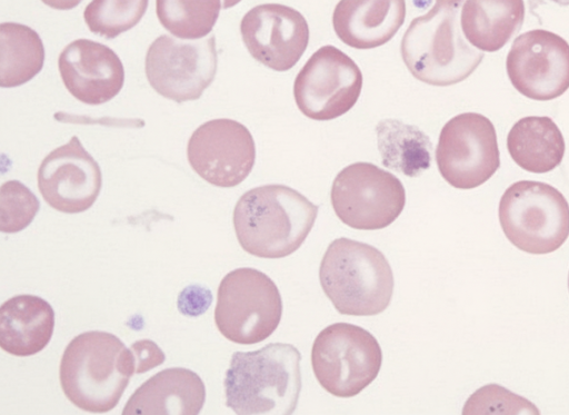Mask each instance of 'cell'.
I'll return each instance as SVG.
<instances>
[{"mask_svg":"<svg viewBox=\"0 0 569 415\" xmlns=\"http://www.w3.org/2000/svg\"><path fill=\"white\" fill-rule=\"evenodd\" d=\"M317 215L318 206L299 191L264 185L238 199L233 227L244 251L260 258H283L302 245Z\"/></svg>","mask_w":569,"mask_h":415,"instance_id":"cell-1","label":"cell"},{"mask_svg":"<svg viewBox=\"0 0 569 415\" xmlns=\"http://www.w3.org/2000/svg\"><path fill=\"white\" fill-rule=\"evenodd\" d=\"M465 0H436L415 18L401 43V58L411 75L431 86H451L467 79L485 53L462 34L460 11Z\"/></svg>","mask_w":569,"mask_h":415,"instance_id":"cell-2","label":"cell"},{"mask_svg":"<svg viewBox=\"0 0 569 415\" xmlns=\"http://www.w3.org/2000/svg\"><path fill=\"white\" fill-rule=\"evenodd\" d=\"M134 373L132 352L119 337L91 330L67 345L59 378L64 395L78 408L107 413L117 406Z\"/></svg>","mask_w":569,"mask_h":415,"instance_id":"cell-3","label":"cell"},{"mask_svg":"<svg viewBox=\"0 0 569 415\" xmlns=\"http://www.w3.org/2000/svg\"><path fill=\"white\" fill-rule=\"evenodd\" d=\"M300 360L287 343L233 353L223 382L226 405L239 415L292 414L301 391Z\"/></svg>","mask_w":569,"mask_h":415,"instance_id":"cell-4","label":"cell"},{"mask_svg":"<svg viewBox=\"0 0 569 415\" xmlns=\"http://www.w3.org/2000/svg\"><path fill=\"white\" fill-rule=\"evenodd\" d=\"M322 290L343 315L372 316L382 313L393 294V274L376 247L338 238L328 246L319 267Z\"/></svg>","mask_w":569,"mask_h":415,"instance_id":"cell-5","label":"cell"},{"mask_svg":"<svg viewBox=\"0 0 569 415\" xmlns=\"http://www.w3.org/2000/svg\"><path fill=\"white\" fill-rule=\"evenodd\" d=\"M498 216L507 239L529 254L552 253L569 236V204L546 182L520 180L510 185L500 198Z\"/></svg>","mask_w":569,"mask_h":415,"instance_id":"cell-6","label":"cell"},{"mask_svg":"<svg viewBox=\"0 0 569 415\" xmlns=\"http://www.w3.org/2000/svg\"><path fill=\"white\" fill-rule=\"evenodd\" d=\"M281 315L279 289L264 273L243 267L220 281L214 322L227 339L243 345L260 343L277 329Z\"/></svg>","mask_w":569,"mask_h":415,"instance_id":"cell-7","label":"cell"},{"mask_svg":"<svg viewBox=\"0 0 569 415\" xmlns=\"http://www.w3.org/2000/svg\"><path fill=\"white\" fill-rule=\"evenodd\" d=\"M382 364L378 340L365 328L336 323L316 337L311 365L319 384L337 397H352L372 383Z\"/></svg>","mask_w":569,"mask_h":415,"instance_id":"cell-8","label":"cell"},{"mask_svg":"<svg viewBox=\"0 0 569 415\" xmlns=\"http://www.w3.org/2000/svg\"><path fill=\"white\" fill-rule=\"evenodd\" d=\"M330 199L343 224L355 229L377 230L399 217L406 205V190L391 172L360 161L338 172Z\"/></svg>","mask_w":569,"mask_h":415,"instance_id":"cell-9","label":"cell"},{"mask_svg":"<svg viewBox=\"0 0 569 415\" xmlns=\"http://www.w3.org/2000/svg\"><path fill=\"white\" fill-rule=\"evenodd\" d=\"M436 161L442 178L455 188L485 184L500 167L493 123L478 112L452 117L440 131Z\"/></svg>","mask_w":569,"mask_h":415,"instance_id":"cell-10","label":"cell"},{"mask_svg":"<svg viewBox=\"0 0 569 415\" xmlns=\"http://www.w3.org/2000/svg\"><path fill=\"white\" fill-rule=\"evenodd\" d=\"M217 66L213 34L197 41L162 34L149 46L144 61L150 86L178 103L199 99L213 81Z\"/></svg>","mask_w":569,"mask_h":415,"instance_id":"cell-11","label":"cell"},{"mask_svg":"<svg viewBox=\"0 0 569 415\" xmlns=\"http://www.w3.org/2000/svg\"><path fill=\"white\" fill-rule=\"evenodd\" d=\"M362 89L357 63L339 48L320 47L298 72L293 97L299 110L310 119L332 120L348 112Z\"/></svg>","mask_w":569,"mask_h":415,"instance_id":"cell-12","label":"cell"},{"mask_svg":"<svg viewBox=\"0 0 569 415\" xmlns=\"http://www.w3.org/2000/svg\"><path fill=\"white\" fill-rule=\"evenodd\" d=\"M506 70L525 97L539 101L558 98L569 88V43L555 32L529 30L513 40Z\"/></svg>","mask_w":569,"mask_h":415,"instance_id":"cell-13","label":"cell"},{"mask_svg":"<svg viewBox=\"0 0 569 415\" xmlns=\"http://www.w3.org/2000/svg\"><path fill=\"white\" fill-rule=\"evenodd\" d=\"M191 168L217 187H234L251 172L256 146L242 123L228 118L209 120L191 135L187 146Z\"/></svg>","mask_w":569,"mask_h":415,"instance_id":"cell-14","label":"cell"},{"mask_svg":"<svg viewBox=\"0 0 569 415\" xmlns=\"http://www.w3.org/2000/svg\"><path fill=\"white\" fill-rule=\"evenodd\" d=\"M240 32L252 58L274 71L291 69L309 42L305 17L280 3H263L250 9L240 22Z\"/></svg>","mask_w":569,"mask_h":415,"instance_id":"cell-15","label":"cell"},{"mask_svg":"<svg viewBox=\"0 0 569 415\" xmlns=\"http://www.w3.org/2000/svg\"><path fill=\"white\" fill-rule=\"evenodd\" d=\"M101 186L100 167L77 136L49 152L38 170V188L43 199L64 214L88 210Z\"/></svg>","mask_w":569,"mask_h":415,"instance_id":"cell-16","label":"cell"},{"mask_svg":"<svg viewBox=\"0 0 569 415\" xmlns=\"http://www.w3.org/2000/svg\"><path fill=\"white\" fill-rule=\"evenodd\" d=\"M58 67L67 90L79 101L96 106L110 101L122 89L124 68L108 46L77 39L64 47Z\"/></svg>","mask_w":569,"mask_h":415,"instance_id":"cell-17","label":"cell"},{"mask_svg":"<svg viewBox=\"0 0 569 415\" xmlns=\"http://www.w3.org/2000/svg\"><path fill=\"white\" fill-rule=\"evenodd\" d=\"M206 401V387L198 374L166 368L140 385L123 407V415H197Z\"/></svg>","mask_w":569,"mask_h":415,"instance_id":"cell-18","label":"cell"},{"mask_svg":"<svg viewBox=\"0 0 569 415\" xmlns=\"http://www.w3.org/2000/svg\"><path fill=\"white\" fill-rule=\"evenodd\" d=\"M406 18V0H340L332 14L338 38L356 49L387 43Z\"/></svg>","mask_w":569,"mask_h":415,"instance_id":"cell-19","label":"cell"},{"mask_svg":"<svg viewBox=\"0 0 569 415\" xmlns=\"http://www.w3.org/2000/svg\"><path fill=\"white\" fill-rule=\"evenodd\" d=\"M54 328V312L43 298L17 295L0 307V346L14 356H31L50 342Z\"/></svg>","mask_w":569,"mask_h":415,"instance_id":"cell-20","label":"cell"},{"mask_svg":"<svg viewBox=\"0 0 569 415\" xmlns=\"http://www.w3.org/2000/svg\"><path fill=\"white\" fill-rule=\"evenodd\" d=\"M523 0H466L460 23L468 41L481 51L500 50L520 30Z\"/></svg>","mask_w":569,"mask_h":415,"instance_id":"cell-21","label":"cell"},{"mask_svg":"<svg viewBox=\"0 0 569 415\" xmlns=\"http://www.w3.org/2000/svg\"><path fill=\"white\" fill-rule=\"evenodd\" d=\"M507 148L512 160L535 174L551 171L565 155V139L557 123L547 116H527L511 127Z\"/></svg>","mask_w":569,"mask_h":415,"instance_id":"cell-22","label":"cell"},{"mask_svg":"<svg viewBox=\"0 0 569 415\" xmlns=\"http://www.w3.org/2000/svg\"><path fill=\"white\" fill-rule=\"evenodd\" d=\"M382 165L408 177H417L431 164L432 144L418 127L396 119L376 126Z\"/></svg>","mask_w":569,"mask_h":415,"instance_id":"cell-23","label":"cell"},{"mask_svg":"<svg viewBox=\"0 0 569 415\" xmlns=\"http://www.w3.org/2000/svg\"><path fill=\"white\" fill-rule=\"evenodd\" d=\"M44 47L30 27L3 22L0 24V85L13 88L30 81L42 69Z\"/></svg>","mask_w":569,"mask_h":415,"instance_id":"cell-24","label":"cell"},{"mask_svg":"<svg viewBox=\"0 0 569 415\" xmlns=\"http://www.w3.org/2000/svg\"><path fill=\"white\" fill-rule=\"evenodd\" d=\"M220 9V0H156L160 23L181 39H200L211 32Z\"/></svg>","mask_w":569,"mask_h":415,"instance_id":"cell-25","label":"cell"},{"mask_svg":"<svg viewBox=\"0 0 569 415\" xmlns=\"http://www.w3.org/2000/svg\"><path fill=\"white\" fill-rule=\"evenodd\" d=\"M149 0H92L83 11L91 32L107 39L133 28L147 11Z\"/></svg>","mask_w":569,"mask_h":415,"instance_id":"cell-26","label":"cell"},{"mask_svg":"<svg viewBox=\"0 0 569 415\" xmlns=\"http://www.w3.org/2000/svg\"><path fill=\"white\" fill-rule=\"evenodd\" d=\"M40 209L36 195L21 181L8 180L0 188V230L21 231L30 225Z\"/></svg>","mask_w":569,"mask_h":415,"instance_id":"cell-27","label":"cell"},{"mask_svg":"<svg viewBox=\"0 0 569 415\" xmlns=\"http://www.w3.org/2000/svg\"><path fill=\"white\" fill-rule=\"evenodd\" d=\"M462 414H539L536 405L509 389L489 384L477 389L466 402Z\"/></svg>","mask_w":569,"mask_h":415,"instance_id":"cell-28","label":"cell"},{"mask_svg":"<svg viewBox=\"0 0 569 415\" xmlns=\"http://www.w3.org/2000/svg\"><path fill=\"white\" fill-rule=\"evenodd\" d=\"M130 349L134 358L137 374L148 372L161 365L166 359L164 353L150 339L137 340L130 346Z\"/></svg>","mask_w":569,"mask_h":415,"instance_id":"cell-29","label":"cell"},{"mask_svg":"<svg viewBox=\"0 0 569 415\" xmlns=\"http://www.w3.org/2000/svg\"><path fill=\"white\" fill-rule=\"evenodd\" d=\"M44 4L57 10H70L77 7L82 0H41Z\"/></svg>","mask_w":569,"mask_h":415,"instance_id":"cell-30","label":"cell"},{"mask_svg":"<svg viewBox=\"0 0 569 415\" xmlns=\"http://www.w3.org/2000/svg\"><path fill=\"white\" fill-rule=\"evenodd\" d=\"M240 1L241 0H223L222 8L223 9L231 8V7L236 6L237 3H239Z\"/></svg>","mask_w":569,"mask_h":415,"instance_id":"cell-31","label":"cell"},{"mask_svg":"<svg viewBox=\"0 0 569 415\" xmlns=\"http://www.w3.org/2000/svg\"><path fill=\"white\" fill-rule=\"evenodd\" d=\"M560 6H569V0H550Z\"/></svg>","mask_w":569,"mask_h":415,"instance_id":"cell-32","label":"cell"},{"mask_svg":"<svg viewBox=\"0 0 569 415\" xmlns=\"http://www.w3.org/2000/svg\"><path fill=\"white\" fill-rule=\"evenodd\" d=\"M568 289H569V275H568Z\"/></svg>","mask_w":569,"mask_h":415,"instance_id":"cell-33","label":"cell"}]
</instances>
